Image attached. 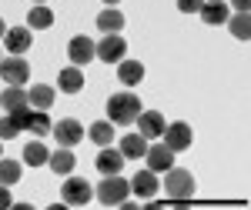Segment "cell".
<instances>
[{"instance_id":"6da1fadb","label":"cell","mask_w":251,"mask_h":210,"mask_svg":"<svg viewBox=\"0 0 251 210\" xmlns=\"http://www.w3.org/2000/svg\"><path fill=\"white\" fill-rule=\"evenodd\" d=\"M137 114H141V100H137V94L121 90V94L107 97V120H111V124L127 127V124H134V120H137Z\"/></svg>"},{"instance_id":"7a4b0ae2","label":"cell","mask_w":251,"mask_h":210,"mask_svg":"<svg viewBox=\"0 0 251 210\" xmlns=\"http://www.w3.org/2000/svg\"><path fill=\"white\" fill-rule=\"evenodd\" d=\"M127 197H131V180H124L121 173H107L97 187V200L104 207H121Z\"/></svg>"},{"instance_id":"3957f363","label":"cell","mask_w":251,"mask_h":210,"mask_svg":"<svg viewBox=\"0 0 251 210\" xmlns=\"http://www.w3.org/2000/svg\"><path fill=\"white\" fill-rule=\"evenodd\" d=\"M14 124L20 127V134L27 130V134H34V137H47L50 134V117H47V110H27V107H20V110H14Z\"/></svg>"},{"instance_id":"277c9868","label":"cell","mask_w":251,"mask_h":210,"mask_svg":"<svg viewBox=\"0 0 251 210\" xmlns=\"http://www.w3.org/2000/svg\"><path fill=\"white\" fill-rule=\"evenodd\" d=\"M164 190H168L171 200H191L194 177L188 170H181V167H171V170H164Z\"/></svg>"},{"instance_id":"5b68a950","label":"cell","mask_w":251,"mask_h":210,"mask_svg":"<svg viewBox=\"0 0 251 210\" xmlns=\"http://www.w3.org/2000/svg\"><path fill=\"white\" fill-rule=\"evenodd\" d=\"M91 197H94V187L84 177H67L64 187H60V204L64 207H84Z\"/></svg>"},{"instance_id":"8992f818","label":"cell","mask_w":251,"mask_h":210,"mask_svg":"<svg viewBox=\"0 0 251 210\" xmlns=\"http://www.w3.org/2000/svg\"><path fill=\"white\" fill-rule=\"evenodd\" d=\"M0 77H3V84H10V87H24L27 80H30V63L27 57H3L0 60Z\"/></svg>"},{"instance_id":"52a82bcc","label":"cell","mask_w":251,"mask_h":210,"mask_svg":"<svg viewBox=\"0 0 251 210\" xmlns=\"http://www.w3.org/2000/svg\"><path fill=\"white\" fill-rule=\"evenodd\" d=\"M191 140H194V134H191V127H188L184 120L168 124V127H164V134H161V144H164V147H171L174 153H177V150H188V147H191Z\"/></svg>"},{"instance_id":"ba28073f","label":"cell","mask_w":251,"mask_h":210,"mask_svg":"<svg viewBox=\"0 0 251 210\" xmlns=\"http://www.w3.org/2000/svg\"><path fill=\"white\" fill-rule=\"evenodd\" d=\"M124 54H127V40L121 34H104V40L97 43V60L104 63H121Z\"/></svg>"},{"instance_id":"9c48e42d","label":"cell","mask_w":251,"mask_h":210,"mask_svg":"<svg viewBox=\"0 0 251 210\" xmlns=\"http://www.w3.org/2000/svg\"><path fill=\"white\" fill-rule=\"evenodd\" d=\"M80 137H87V130L80 127V120H74V117H64V120L54 124V140H57L60 147H77Z\"/></svg>"},{"instance_id":"30bf717a","label":"cell","mask_w":251,"mask_h":210,"mask_svg":"<svg viewBox=\"0 0 251 210\" xmlns=\"http://www.w3.org/2000/svg\"><path fill=\"white\" fill-rule=\"evenodd\" d=\"M67 57H71L74 67H84V63L97 60V43L91 37H74L71 43H67Z\"/></svg>"},{"instance_id":"8fae6325","label":"cell","mask_w":251,"mask_h":210,"mask_svg":"<svg viewBox=\"0 0 251 210\" xmlns=\"http://www.w3.org/2000/svg\"><path fill=\"white\" fill-rule=\"evenodd\" d=\"M164 127H168V120L161 117V110H141L137 114V134L141 137H161L164 134Z\"/></svg>"},{"instance_id":"7c38bea8","label":"cell","mask_w":251,"mask_h":210,"mask_svg":"<svg viewBox=\"0 0 251 210\" xmlns=\"http://www.w3.org/2000/svg\"><path fill=\"white\" fill-rule=\"evenodd\" d=\"M30 43H34V34L27 30V27H7V34H3V47L10 50V54H27L30 50Z\"/></svg>"},{"instance_id":"4fadbf2b","label":"cell","mask_w":251,"mask_h":210,"mask_svg":"<svg viewBox=\"0 0 251 210\" xmlns=\"http://www.w3.org/2000/svg\"><path fill=\"white\" fill-rule=\"evenodd\" d=\"M94 167L104 173V177H107V173H121V170H124V153L107 144V147H100V153H97V160H94Z\"/></svg>"},{"instance_id":"5bb4252c","label":"cell","mask_w":251,"mask_h":210,"mask_svg":"<svg viewBox=\"0 0 251 210\" xmlns=\"http://www.w3.org/2000/svg\"><path fill=\"white\" fill-rule=\"evenodd\" d=\"M148 170H154V173H164V170H171L174 167V150L171 147H164V144H154V147H148Z\"/></svg>"},{"instance_id":"9a60e30c","label":"cell","mask_w":251,"mask_h":210,"mask_svg":"<svg viewBox=\"0 0 251 210\" xmlns=\"http://www.w3.org/2000/svg\"><path fill=\"white\" fill-rule=\"evenodd\" d=\"M131 190H134L137 197H144V200H154V193L161 190L157 173H154V170H137L134 180H131Z\"/></svg>"},{"instance_id":"2e32d148","label":"cell","mask_w":251,"mask_h":210,"mask_svg":"<svg viewBox=\"0 0 251 210\" xmlns=\"http://www.w3.org/2000/svg\"><path fill=\"white\" fill-rule=\"evenodd\" d=\"M80 87H84L80 67H64V70L57 74V90L60 94H80Z\"/></svg>"},{"instance_id":"e0dca14e","label":"cell","mask_w":251,"mask_h":210,"mask_svg":"<svg viewBox=\"0 0 251 210\" xmlns=\"http://www.w3.org/2000/svg\"><path fill=\"white\" fill-rule=\"evenodd\" d=\"M117 80L127 84V87L141 84V80H144V63H141V60H121V63H117Z\"/></svg>"},{"instance_id":"ac0fdd59","label":"cell","mask_w":251,"mask_h":210,"mask_svg":"<svg viewBox=\"0 0 251 210\" xmlns=\"http://www.w3.org/2000/svg\"><path fill=\"white\" fill-rule=\"evenodd\" d=\"M198 14H201V20H204V23L218 27V23H225V20H228V3H221V0H204Z\"/></svg>"},{"instance_id":"d6986e66","label":"cell","mask_w":251,"mask_h":210,"mask_svg":"<svg viewBox=\"0 0 251 210\" xmlns=\"http://www.w3.org/2000/svg\"><path fill=\"white\" fill-rule=\"evenodd\" d=\"M27 104L37 107V110H50V107H54V87H47V84H34V87L27 90Z\"/></svg>"},{"instance_id":"ffe728a7","label":"cell","mask_w":251,"mask_h":210,"mask_svg":"<svg viewBox=\"0 0 251 210\" xmlns=\"http://www.w3.org/2000/svg\"><path fill=\"white\" fill-rule=\"evenodd\" d=\"M117 150L124 153V160H137V157L148 153V137H141V134L121 137V147H117Z\"/></svg>"},{"instance_id":"44dd1931","label":"cell","mask_w":251,"mask_h":210,"mask_svg":"<svg viewBox=\"0 0 251 210\" xmlns=\"http://www.w3.org/2000/svg\"><path fill=\"white\" fill-rule=\"evenodd\" d=\"M87 137L94 140L97 147H107V144H114V124L111 120H97L87 127Z\"/></svg>"},{"instance_id":"7402d4cb","label":"cell","mask_w":251,"mask_h":210,"mask_svg":"<svg viewBox=\"0 0 251 210\" xmlns=\"http://www.w3.org/2000/svg\"><path fill=\"white\" fill-rule=\"evenodd\" d=\"M121 27H124V14H121V10L107 7V10L97 14V30H104V34H117Z\"/></svg>"},{"instance_id":"603a6c76","label":"cell","mask_w":251,"mask_h":210,"mask_svg":"<svg viewBox=\"0 0 251 210\" xmlns=\"http://www.w3.org/2000/svg\"><path fill=\"white\" fill-rule=\"evenodd\" d=\"M0 107L7 110V114H14L20 107H27V90L24 87H7L3 94H0Z\"/></svg>"},{"instance_id":"cb8c5ba5","label":"cell","mask_w":251,"mask_h":210,"mask_svg":"<svg viewBox=\"0 0 251 210\" xmlns=\"http://www.w3.org/2000/svg\"><path fill=\"white\" fill-rule=\"evenodd\" d=\"M74 164H77V160H74L71 147H60V150H54V153H50V160H47V167H54V173H64V177L74 170Z\"/></svg>"},{"instance_id":"d4e9b609","label":"cell","mask_w":251,"mask_h":210,"mask_svg":"<svg viewBox=\"0 0 251 210\" xmlns=\"http://www.w3.org/2000/svg\"><path fill=\"white\" fill-rule=\"evenodd\" d=\"M27 23H30L34 30L54 27V10H50V7H44V3H37V7H30V14H27Z\"/></svg>"},{"instance_id":"484cf974","label":"cell","mask_w":251,"mask_h":210,"mask_svg":"<svg viewBox=\"0 0 251 210\" xmlns=\"http://www.w3.org/2000/svg\"><path fill=\"white\" fill-rule=\"evenodd\" d=\"M24 160H27V167H44V164L50 160V150H47L40 140H34V144L24 147Z\"/></svg>"},{"instance_id":"4316f807","label":"cell","mask_w":251,"mask_h":210,"mask_svg":"<svg viewBox=\"0 0 251 210\" xmlns=\"http://www.w3.org/2000/svg\"><path fill=\"white\" fill-rule=\"evenodd\" d=\"M17 180H20V164H17V160H10V157H0V184L14 187Z\"/></svg>"},{"instance_id":"83f0119b","label":"cell","mask_w":251,"mask_h":210,"mask_svg":"<svg viewBox=\"0 0 251 210\" xmlns=\"http://www.w3.org/2000/svg\"><path fill=\"white\" fill-rule=\"evenodd\" d=\"M228 27H231V34L238 40H248L251 37V20H248V14H234V17L228 20Z\"/></svg>"},{"instance_id":"f1b7e54d","label":"cell","mask_w":251,"mask_h":210,"mask_svg":"<svg viewBox=\"0 0 251 210\" xmlns=\"http://www.w3.org/2000/svg\"><path fill=\"white\" fill-rule=\"evenodd\" d=\"M14 137H20V127L14 124V117H0V140H14Z\"/></svg>"},{"instance_id":"f546056e","label":"cell","mask_w":251,"mask_h":210,"mask_svg":"<svg viewBox=\"0 0 251 210\" xmlns=\"http://www.w3.org/2000/svg\"><path fill=\"white\" fill-rule=\"evenodd\" d=\"M201 3H204V0H177V10H181V14H198Z\"/></svg>"},{"instance_id":"4dcf8cb0","label":"cell","mask_w":251,"mask_h":210,"mask_svg":"<svg viewBox=\"0 0 251 210\" xmlns=\"http://www.w3.org/2000/svg\"><path fill=\"white\" fill-rule=\"evenodd\" d=\"M3 207H14V200H10V190H7V184H0V210Z\"/></svg>"},{"instance_id":"1f68e13d","label":"cell","mask_w":251,"mask_h":210,"mask_svg":"<svg viewBox=\"0 0 251 210\" xmlns=\"http://www.w3.org/2000/svg\"><path fill=\"white\" fill-rule=\"evenodd\" d=\"M231 3H234L238 14H248V7H251V0H231Z\"/></svg>"},{"instance_id":"d6a6232c","label":"cell","mask_w":251,"mask_h":210,"mask_svg":"<svg viewBox=\"0 0 251 210\" xmlns=\"http://www.w3.org/2000/svg\"><path fill=\"white\" fill-rule=\"evenodd\" d=\"M3 34H7V23H3V20H0V37H3Z\"/></svg>"},{"instance_id":"836d02e7","label":"cell","mask_w":251,"mask_h":210,"mask_svg":"<svg viewBox=\"0 0 251 210\" xmlns=\"http://www.w3.org/2000/svg\"><path fill=\"white\" fill-rule=\"evenodd\" d=\"M104 3H121V0H104Z\"/></svg>"},{"instance_id":"e575fe53","label":"cell","mask_w":251,"mask_h":210,"mask_svg":"<svg viewBox=\"0 0 251 210\" xmlns=\"http://www.w3.org/2000/svg\"><path fill=\"white\" fill-rule=\"evenodd\" d=\"M34 3H47V0H34Z\"/></svg>"}]
</instances>
